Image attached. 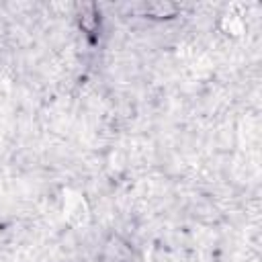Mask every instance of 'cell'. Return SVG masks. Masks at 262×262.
Segmentation results:
<instances>
[{
  "label": "cell",
  "mask_w": 262,
  "mask_h": 262,
  "mask_svg": "<svg viewBox=\"0 0 262 262\" xmlns=\"http://www.w3.org/2000/svg\"><path fill=\"white\" fill-rule=\"evenodd\" d=\"M145 14L154 16V18H168V16L176 14V6L174 4H164V2L149 4V6H145Z\"/></svg>",
  "instance_id": "obj_1"
}]
</instances>
